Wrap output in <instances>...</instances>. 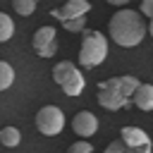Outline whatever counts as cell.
Instances as JSON below:
<instances>
[{
    "label": "cell",
    "mask_w": 153,
    "mask_h": 153,
    "mask_svg": "<svg viewBox=\"0 0 153 153\" xmlns=\"http://www.w3.org/2000/svg\"><path fill=\"white\" fill-rule=\"evenodd\" d=\"M12 10L22 17H29L36 12V0H12Z\"/></svg>",
    "instance_id": "5bb4252c"
},
{
    "label": "cell",
    "mask_w": 153,
    "mask_h": 153,
    "mask_svg": "<svg viewBox=\"0 0 153 153\" xmlns=\"http://www.w3.org/2000/svg\"><path fill=\"white\" fill-rule=\"evenodd\" d=\"M139 84L141 81L136 76H131V74L108 79V81H103L98 86V103L105 110H120V108L131 103V93H134V88Z\"/></svg>",
    "instance_id": "7a4b0ae2"
},
{
    "label": "cell",
    "mask_w": 153,
    "mask_h": 153,
    "mask_svg": "<svg viewBox=\"0 0 153 153\" xmlns=\"http://www.w3.org/2000/svg\"><path fill=\"white\" fill-rule=\"evenodd\" d=\"M139 12H141V14L146 17V19H151V17H153V0H143V2H141V10H139Z\"/></svg>",
    "instance_id": "ac0fdd59"
},
{
    "label": "cell",
    "mask_w": 153,
    "mask_h": 153,
    "mask_svg": "<svg viewBox=\"0 0 153 153\" xmlns=\"http://www.w3.org/2000/svg\"><path fill=\"white\" fill-rule=\"evenodd\" d=\"M88 10H91V2H88V0H67L62 7L53 10L50 14H53L55 19H60V22H65V19H72V17L88 14Z\"/></svg>",
    "instance_id": "9c48e42d"
},
{
    "label": "cell",
    "mask_w": 153,
    "mask_h": 153,
    "mask_svg": "<svg viewBox=\"0 0 153 153\" xmlns=\"http://www.w3.org/2000/svg\"><path fill=\"white\" fill-rule=\"evenodd\" d=\"M36 2H38V0H36Z\"/></svg>",
    "instance_id": "44dd1931"
},
{
    "label": "cell",
    "mask_w": 153,
    "mask_h": 153,
    "mask_svg": "<svg viewBox=\"0 0 153 153\" xmlns=\"http://www.w3.org/2000/svg\"><path fill=\"white\" fill-rule=\"evenodd\" d=\"M72 129L76 136H93L98 131V117L91 110H79L72 117Z\"/></svg>",
    "instance_id": "ba28073f"
},
{
    "label": "cell",
    "mask_w": 153,
    "mask_h": 153,
    "mask_svg": "<svg viewBox=\"0 0 153 153\" xmlns=\"http://www.w3.org/2000/svg\"><path fill=\"white\" fill-rule=\"evenodd\" d=\"M108 5H115V7H122V5H127V2H131V0H105Z\"/></svg>",
    "instance_id": "d6986e66"
},
{
    "label": "cell",
    "mask_w": 153,
    "mask_h": 153,
    "mask_svg": "<svg viewBox=\"0 0 153 153\" xmlns=\"http://www.w3.org/2000/svg\"><path fill=\"white\" fill-rule=\"evenodd\" d=\"M148 33H151V36H153V17H151V19H148Z\"/></svg>",
    "instance_id": "ffe728a7"
},
{
    "label": "cell",
    "mask_w": 153,
    "mask_h": 153,
    "mask_svg": "<svg viewBox=\"0 0 153 153\" xmlns=\"http://www.w3.org/2000/svg\"><path fill=\"white\" fill-rule=\"evenodd\" d=\"M122 141L129 146V151H139V153H151L153 151V143H151V136L139 129V127H122L120 131Z\"/></svg>",
    "instance_id": "52a82bcc"
},
{
    "label": "cell",
    "mask_w": 153,
    "mask_h": 153,
    "mask_svg": "<svg viewBox=\"0 0 153 153\" xmlns=\"http://www.w3.org/2000/svg\"><path fill=\"white\" fill-rule=\"evenodd\" d=\"M31 45L36 50V55L41 57H53L57 53V41H55V29L53 26H41L33 38H31Z\"/></svg>",
    "instance_id": "8992f818"
},
{
    "label": "cell",
    "mask_w": 153,
    "mask_h": 153,
    "mask_svg": "<svg viewBox=\"0 0 153 153\" xmlns=\"http://www.w3.org/2000/svg\"><path fill=\"white\" fill-rule=\"evenodd\" d=\"M131 103L143 110V112H151L153 110V84H139L131 93Z\"/></svg>",
    "instance_id": "30bf717a"
},
{
    "label": "cell",
    "mask_w": 153,
    "mask_h": 153,
    "mask_svg": "<svg viewBox=\"0 0 153 153\" xmlns=\"http://www.w3.org/2000/svg\"><path fill=\"white\" fill-rule=\"evenodd\" d=\"M62 26H65L69 33H79V31H84V29H86V14H81V17H72V19H65Z\"/></svg>",
    "instance_id": "9a60e30c"
},
{
    "label": "cell",
    "mask_w": 153,
    "mask_h": 153,
    "mask_svg": "<svg viewBox=\"0 0 153 153\" xmlns=\"http://www.w3.org/2000/svg\"><path fill=\"white\" fill-rule=\"evenodd\" d=\"M36 129L43 136H57L65 129V112L57 105H43L36 112Z\"/></svg>",
    "instance_id": "5b68a950"
},
{
    "label": "cell",
    "mask_w": 153,
    "mask_h": 153,
    "mask_svg": "<svg viewBox=\"0 0 153 153\" xmlns=\"http://www.w3.org/2000/svg\"><path fill=\"white\" fill-rule=\"evenodd\" d=\"M12 84H14V69H12V65L0 60V91H7Z\"/></svg>",
    "instance_id": "4fadbf2b"
},
{
    "label": "cell",
    "mask_w": 153,
    "mask_h": 153,
    "mask_svg": "<svg viewBox=\"0 0 153 153\" xmlns=\"http://www.w3.org/2000/svg\"><path fill=\"white\" fill-rule=\"evenodd\" d=\"M105 57H108V38L100 31H86L79 48V65L91 69L98 67Z\"/></svg>",
    "instance_id": "3957f363"
},
{
    "label": "cell",
    "mask_w": 153,
    "mask_h": 153,
    "mask_svg": "<svg viewBox=\"0 0 153 153\" xmlns=\"http://www.w3.org/2000/svg\"><path fill=\"white\" fill-rule=\"evenodd\" d=\"M19 141H22V134H19L17 127H2V129H0V143H2V146L14 148Z\"/></svg>",
    "instance_id": "8fae6325"
},
{
    "label": "cell",
    "mask_w": 153,
    "mask_h": 153,
    "mask_svg": "<svg viewBox=\"0 0 153 153\" xmlns=\"http://www.w3.org/2000/svg\"><path fill=\"white\" fill-rule=\"evenodd\" d=\"M108 151H110V153H127V151H129V146L120 139V141H112V143L108 146Z\"/></svg>",
    "instance_id": "e0dca14e"
},
{
    "label": "cell",
    "mask_w": 153,
    "mask_h": 153,
    "mask_svg": "<svg viewBox=\"0 0 153 153\" xmlns=\"http://www.w3.org/2000/svg\"><path fill=\"white\" fill-rule=\"evenodd\" d=\"M53 79H55V84H57L67 96H79V93L84 91V86H86L84 74L79 72V67H76L74 62H67V60L55 62V67H53Z\"/></svg>",
    "instance_id": "277c9868"
},
{
    "label": "cell",
    "mask_w": 153,
    "mask_h": 153,
    "mask_svg": "<svg viewBox=\"0 0 153 153\" xmlns=\"http://www.w3.org/2000/svg\"><path fill=\"white\" fill-rule=\"evenodd\" d=\"M12 36H14V22L10 14L0 12V43H7Z\"/></svg>",
    "instance_id": "7c38bea8"
},
{
    "label": "cell",
    "mask_w": 153,
    "mask_h": 153,
    "mask_svg": "<svg viewBox=\"0 0 153 153\" xmlns=\"http://www.w3.org/2000/svg\"><path fill=\"white\" fill-rule=\"evenodd\" d=\"M146 31H148V24L143 22V14L141 12H136V10H117L112 17H110V22H108V33H110V38L117 43V45H122V48H134V45H139L141 41H143V36H146Z\"/></svg>",
    "instance_id": "6da1fadb"
},
{
    "label": "cell",
    "mask_w": 153,
    "mask_h": 153,
    "mask_svg": "<svg viewBox=\"0 0 153 153\" xmlns=\"http://www.w3.org/2000/svg\"><path fill=\"white\" fill-rule=\"evenodd\" d=\"M69 151H72V153H91V151H93V146H91L88 141H76V143H72V146H69Z\"/></svg>",
    "instance_id": "2e32d148"
}]
</instances>
